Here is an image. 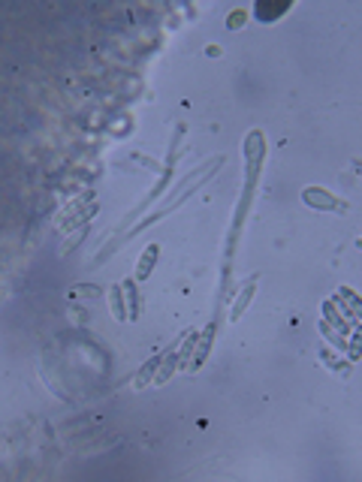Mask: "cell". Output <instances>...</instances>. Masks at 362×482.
Masks as SVG:
<instances>
[{
	"mask_svg": "<svg viewBox=\"0 0 362 482\" xmlns=\"http://www.w3.org/2000/svg\"><path fill=\"white\" fill-rule=\"evenodd\" d=\"M305 202L308 205H317V208H344L341 202L332 199V196H326V190H320V187H308L305 190Z\"/></svg>",
	"mask_w": 362,
	"mask_h": 482,
	"instance_id": "obj_1",
	"label": "cell"
},
{
	"mask_svg": "<svg viewBox=\"0 0 362 482\" xmlns=\"http://www.w3.org/2000/svg\"><path fill=\"white\" fill-rule=\"evenodd\" d=\"M154 256H157V247H148L139 259V269H136V277H148L151 274V265H154Z\"/></svg>",
	"mask_w": 362,
	"mask_h": 482,
	"instance_id": "obj_2",
	"label": "cell"
},
{
	"mask_svg": "<svg viewBox=\"0 0 362 482\" xmlns=\"http://www.w3.org/2000/svg\"><path fill=\"white\" fill-rule=\"evenodd\" d=\"M112 314H115L118 319H124V305H121V287H115V290H112Z\"/></svg>",
	"mask_w": 362,
	"mask_h": 482,
	"instance_id": "obj_3",
	"label": "cell"
},
{
	"mask_svg": "<svg viewBox=\"0 0 362 482\" xmlns=\"http://www.w3.org/2000/svg\"><path fill=\"white\" fill-rule=\"evenodd\" d=\"M251 287H254V283H251ZM251 287L245 290V295H241V298L235 301V308H233V316H238V314H241V308H245V305H248V298H251V293H254Z\"/></svg>",
	"mask_w": 362,
	"mask_h": 482,
	"instance_id": "obj_4",
	"label": "cell"
},
{
	"mask_svg": "<svg viewBox=\"0 0 362 482\" xmlns=\"http://www.w3.org/2000/svg\"><path fill=\"white\" fill-rule=\"evenodd\" d=\"M238 21H245V15H238V12H235L233 19H230V27H238Z\"/></svg>",
	"mask_w": 362,
	"mask_h": 482,
	"instance_id": "obj_5",
	"label": "cell"
}]
</instances>
